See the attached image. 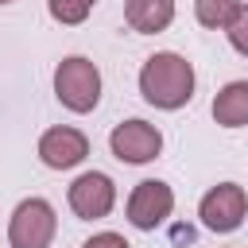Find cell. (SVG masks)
I'll return each instance as SVG.
<instances>
[{"label": "cell", "mask_w": 248, "mask_h": 248, "mask_svg": "<svg viewBox=\"0 0 248 248\" xmlns=\"http://www.w3.org/2000/svg\"><path fill=\"white\" fill-rule=\"evenodd\" d=\"M54 232H58V217L46 198H23L12 209V221H8L12 248H50Z\"/></svg>", "instance_id": "3957f363"}, {"label": "cell", "mask_w": 248, "mask_h": 248, "mask_svg": "<svg viewBox=\"0 0 248 248\" xmlns=\"http://www.w3.org/2000/svg\"><path fill=\"white\" fill-rule=\"evenodd\" d=\"M116 205V186L108 174L101 170H85L70 182V209L81 217V221H101L108 217Z\"/></svg>", "instance_id": "8992f818"}, {"label": "cell", "mask_w": 248, "mask_h": 248, "mask_svg": "<svg viewBox=\"0 0 248 248\" xmlns=\"http://www.w3.org/2000/svg\"><path fill=\"white\" fill-rule=\"evenodd\" d=\"M108 147H112V155H116L120 163L140 167V163H151V159L163 151V132H159L155 124H147V120H124V124L112 128Z\"/></svg>", "instance_id": "5b68a950"}, {"label": "cell", "mask_w": 248, "mask_h": 248, "mask_svg": "<svg viewBox=\"0 0 248 248\" xmlns=\"http://www.w3.org/2000/svg\"><path fill=\"white\" fill-rule=\"evenodd\" d=\"M0 4H12V0H0Z\"/></svg>", "instance_id": "9a60e30c"}, {"label": "cell", "mask_w": 248, "mask_h": 248, "mask_svg": "<svg viewBox=\"0 0 248 248\" xmlns=\"http://www.w3.org/2000/svg\"><path fill=\"white\" fill-rule=\"evenodd\" d=\"M170 209H174V190H170L167 182H159V178L136 182V190H132V198H128V221H132L136 229H143V232L159 229V225L170 217Z\"/></svg>", "instance_id": "52a82bcc"}, {"label": "cell", "mask_w": 248, "mask_h": 248, "mask_svg": "<svg viewBox=\"0 0 248 248\" xmlns=\"http://www.w3.org/2000/svg\"><path fill=\"white\" fill-rule=\"evenodd\" d=\"M236 8H240V0H194V16H198V23L202 27H229V19L236 16Z\"/></svg>", "instance_id": "8fae6325"}, {"label": "cell", "mask_w": 248, "mask_h": 248, "mask_svg": "<svg viewBox=\"0 0 248 248\" xmlns=\"http://www.w3.org/2000/svg\"><path fill=\"white\" fill-rule=\"evenodd\" d=\"M85 155H89V140H85V132H78L70 124L46 128L39 136V159L50 170H70V167L85 163Z\"/></svg>", "instance_id": "ba28073f"}, {"label": "cell", "mask_w": 248, "mask_h": 248, "mask_svg": "<svg viewBox=\"0 0 248 248\" xmlns=\"http://www.w3.org/2000/svg\"><path fill=\"white\" fill-rule=\"evenodd\" d=\"M140 93L155 108H182L194 97V66L174 50H155L140 70Z\"/></svg>", "instance_id": "6da1fadb"}, {"label": "cell", "mask_w": 248, "mask_h": 248, "mask_svg": "<svg viewBox=\"0 0 248 248\" xmlns=\"http://www.w3.org/2000/svg\"><path fill=\"white\" fill-rule=\"evenodd\" d=\"M225 35H229V43H232V50H240V54L248 58V4H240V8H236V16L229 19V27H225Z\"/></svg>", "instance_id": "4fadbf2b"}, {"label": "cell", "mask_w": 248, "mask_h": 248, "mask_svg": "<svg viewBox=\"0 0 248 248\" xmlns=\"http://www.w3.org/2000/svg\"><path fill=\"white\" fill-rule=\"evenodd\" d=\"M46 12H50V19L74 27V23H85V19H89L93 0H46Z\"/></svg>", "instance_id": "7c38bea8"}, {"label": "cell", "mask_w": 248, "mask_h": 248, "mask_svg": "<svg viewBox=\"0 0 248 248\" xmlns=\"http://www.w3.org/2000/svg\"><path fill=\"white\" fill-rule=\"evenodd\" d=\"M124 19L140 35H159L174 19V0H124Z\"/></svg>", "instance_id": "9c48e42d"}, {"label": "cell", "mask_w": 248, "mask_h": 248, "mask_svg": "<svg viewBox=\"0 0 248 248\" xmlns=\"http://www.w3.org/2000/svg\"><path fill=\"white\" fill-rule=\"evenodd\" d=\"M81 248H128V240H124L120 232H97V236H89Z\"/></svg>", "instance_id": "5bb4252c"}, {"label": "cell", "mask_w": 248, "mask_h": 248, "mask_svg": "<svg viewBox=\"0 0 248 248\" xmlns=\"http://www.w3.org/2000/svg\"><path fill=\"white\" fill-rule=\"evenodd\" d=\"M213 120L221 128H244L248 124V81H229L213 97Z\"/></svg>", "instance_id": "30bf717a"}, {"label": "cell", "mask_w": 248, "mask_h": 248, "mask_svg": "<svg viewBox=\"0 0 248 248\" xmlns=\"http://www.w3.org/2000/svg\"><path fill=\"white\" fill-rule=\"evenodd\" d=\"M244 213H248V194H244V186H236V182L213 186V190L202 198V205H198L202 225L213 229V232H232V229H240Z\"/></svg>", "instance_id": "277c9868"}, {"label": "cell", "mask_w": 248, "mask_h": 248, "mask_svg": "<svg viewBox=\"0 0 248 248\" xmlns=\"http://www.w3.org/2000/svg\"><path fill=\"white\" fill-rule=\"evenodd\" d=\"M54 97L70 108V112H93L101 101V70L97 62L70 54L54 66Z\"/></svg>", "instance_id": "7a4b0ae2"}]
</instances>
